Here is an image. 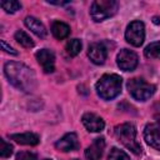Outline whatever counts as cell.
I'll use <instances>...</instances> for the list:
<instances>
[{
    "label": "cell",
    "instance_id": "cell-16",
    "mask_svg": "<svg viewBox=\"0 0 160 160\" xmlns=\"http://www.w3.org/2000/svg\"><path fill=\"white\" fill-rule=\"evenodd\" d=\"M51 32L56 39L61 40V39L68 38V35L70 34V28L68 24L62 21H54L51 25Z\"/></svg>",
    "mask_w": 160,
    "mask_h": 160
},
{
    "label": "cell",
    "instance_id": "cell-7",
    "mask_svg": "<svg viewBox=\"0 0 160 160\" xmlns=\"http://www.w3.org/2000/svg\"><path fill=\"white\" fill-rule=\"evenodd\" d=\"M138 60H139L138 55L132 50H129V49L120 50V52L118 54V58H116L118 66L124 71L134 70L138 65Z\"/></svg>",
    "mask_w": 160,
    "mask_h": 160
},
{
    "label": "cell",
    "instance_id": "cell-6",
    "mask_svg": "<svg viewBox=\"0 0 160 160\" xmlns=\"http://www.w3.org/2000/svg\"><path fill=\"white\" fill-rule=\"evenodd\" d=\"M125 39L132 46H140L145 39V26L140 20L130 22L125 31Z\"/></svg>",
    "mask_w": 160,
    "mask_h": 160
},
{
    "label": "cell",
    "instance_id": "cell-11",
    "mask_svg": "<svg viewBox=\"0 0 160 160\" xmlns=\"http://www.w3.org/2000/svg\"><path fill=\"white\" fill-rule=\"evenodd\" d=\"M81 121H82L84 126L91 132H99V131L104 130V128H105L104 120L100 116H98L96 114H92V112L84 114L82 118H81Z\"/></svg>",
    "mask_w": 160,
    "mask_h": 160
},
{
    "label": "cell",
    "instance_id": "cell-13",
    "mask_svg": "<svg viewBox=\"0 0 160 160\" xmlns=\"http://www.w3.org/2000/svg\"><path fill=\"white\" fill-rule=\"evenodd\" d=\"M105 149V140L102 138H96L90 146L85 150V158L86 160H99L104 152Z\"/></svg>",
    "mask_w": 160,
    "mask_h": 160
},
{
    "label": "cell",
    "instance_id": "cell-3",
    "mask_svg": "<svg viewBox=\"0 0 160 160\" xmlns=\"http://www.w3.org/2000/svg\"><path fill=\"white\" fill-rule=\"evenodd\" d=\"M115 136L116 139L130 151H132L135 155L141 154V146L136 141V129L132 124L125 122L121 125H118L115 128Z\"/></svg>",
    "mask_w": 160,
    "mask_h": 160
},
{
    "label": "cell",
    "instance_id": "cell-27",
    "mask_svg": "<svg viewBox=\"0 0 160 160\" xmlns=\"http://www.w3.org/2000/svg\"><path fill=\"white\" fill-rule=\"evenodd\" d=\"M71 160H78V159H71Z\"/></svg>",
    "mask_w": 160,
    "mask_h": 160
},
{
    "label": "cell",
    "instance_id": "cell-24",
    "mask_svg": "<svg viewBox=\"0 0 160 160\" xmlns=\"http://www.w3.org/2000/svg\"><path fill=\"white\" fill-rule=\"evenodd\" d=\"M1 46H2V50L4 51H6V52H9V54H12V55H16L18 52L11 48V46H9L4 40H1Z\"/></svg>",
    "mask_w": 160,
    "mask_h": 160
},
{
    "label": "cell",
    "instance_id": "cell-4",
    "mask_svg": "<svg viewBox=\"0 0 160 160\" xmlns=\"http://www.w3.org/2000/svg\"><path fill=\"white\" fill-rule=\"evenodd\" d=\"M118 6L119 5L115 0H95L90 8V15L94 21L99 22L115 15Z\"/></svg>",
    "mask_w": 160,
    "mask_h": 160
},
{
    "label": "cell",
    "instance_id": "cell-17",
    "mask_svg": "<svg viewBox=\"0 0 160 160\" xmlns=\"http://www.w3.org/2000/svg\"><path fill=\"white\" fill-rule=\"evenodd\" d=\"M15 40H16L21 46H24V48H26V49H30V48L34 46L32 39H31L25 31H22V30H19V31L15 32Z\"/></svg>",
    "mask_w": 160,
    "mask_h": 160
},
{
    "label": "cell",
    "instance_id": "cell-25",
    "mask_svg": "<svg viewBox=\"0 0 160 160\" xmlns=\"http://www.w3.org/2000/svg\"><path fill=\"white\" fill-rule=\"evenodd\" d=\"M48 2H49V4H55V5H65V4H68L69 1H51V0H49Z\"/></svg>",
    "mask_w": 160,
    "mask_h": 160
},
{
    "label": "cell",
    "instance_id": "cell-20",
    "mask_svg": "<svg viewBox=\"0 0 160 160\" xmlns=\"http://www.w3.org/2000/svg\"><path fill=\"white\" fill-rule=\"evenodd\" d=\"M1 8L6 12L12 14V12L18 11L21 8V4L19 1H16V0H4V1H1Z\"/></svg>",
    "mask_w": 160,
    "mask_h": 160
},
{
    "label": "cell",
    "instance_id": "cell-5",
    "mask_svg": "<svg viewBox=\"0 0 160 160\" xmlns=\"http://www.w3.org/2000/svg\"><path fill=\"white\" fill-rule=\"evenodd\" d=\"M128 90L135 100L145 101L155 92V85L146 82L141 78H134L128 81Z\"/></svg>",
    "mask_w": 160,
    "mask_h": 160
},
{
    "label": "cell",
    "instance_id": "cell-26",
    "mask_svg": "<svg viewBox=\"0 0 160 160\" xmlns=\"http://www.w3.org/2000/svg\"><path fill=\"white\" fill-rule=\"evenodd\" d=\"M154 22H155V24H160V21H159V18H156V16H155V18H154Z\"/></svg>",
    "mask_w": 160,
    "mask_h": 160
},
{
    "label": "cell",
    "instance_id": "cell-21",
    "mask_svg": "<svg viewBox=\"0 0 160 160\" xmlns=\"http://www.w3.org/2000/svg\"><path fill=\"white\" fill-rule=\"evenodd\" d=\"M108 160H130V158L122 150H120L118 148H112L109 152Z\"/></svg>",
    "mask_w": 160,
    "mask_h": 160
},
{
    "label": "cell",
    "instance_id": "cell-15",
    "mask_svg": "<svg viewBox=\"0 0 160 160\" xmlns=\"http://www.w3.org/2000/svg\"><path fill=\"white\" fill-rule=\"evenodd\" d=\"M25 25L28 29H30L39 38H44L46 35V29H45L44 24L34 16H26L25 18Z\"/></svg>",
    "mask_w": 160,
    "mask_h": 160
},
{
    "label": "cell",
    "instance_id": "cell-2",
    "mask_svg": "<svg viewBox=\"0 0 160 160\" xmlns=\"http://www.w3.org/2000/svg\"><path fill=\"white\" fill-rule=\"evenodd\" d=\"M122 80L116 74H105L96 82V92L104 100H111L121 91Z\"/></svg>",
    "mask_w": 160,
    "mask_h": 160
},
{
    "label": "cell",
    "instance_id": "cell-8",
    "mask_svg": "<svg viewBox=\"0 0 160 160\" xmlns=\"http://www.w3.org/2000/svg\"><path fill=\"white\" fill-rule=\"evenodd\" d=\"M36 60L45 72H52L55 70V55L49 49H41L36 52Z\"/></svg>",
    "mask_w": 160,
    "mask_h": 160
},
{
    "label": "cell",
    "instance_id": "cell-23",
    "mask_svg": "<svg viewBox=\"0 0 160 160\" xmlns=\"http://www.w3.org/2000/svg\"><path fill=\"white\" fill-rule=\"evenodd\" d=\"M16 160H36V155L30 151H21L16 155Z\"/></svg>",
    "mask_w": 160,
    "mask_h": 160
},
{
    "label": "cell",
    "instance_id": "cell-1",
    "mask_svg": "<svg viewBox=\"0 0 160 160\" xmlns=\"http://www.w3.org/2000/svg\"><path fill=\"white\" fill-rule=\"evenodd\" d=\"M5 75L8 80L19 90L31 91L35 86V74L30 68L22 62L8 61L4 66Z\"/></svg>",
    "mask_w": 160,
    "mask_h": 160
},
{
    "label": "cell",
    "instance_id": "cell-19",
    "mask_svg": "<svg viewBox=\"0 0 160 160\" xmlns=\"http://www.w3.org/2000/svg\"><path fill=\"white\" fill-rule=\"evenodd\" d=\"M81 50V41L79 39H71L66 44V51L70 56H76Z\"/></svg>",
    "mask_w": 160,
    "mask_h": 160
},
{
    "label": "cell",
    "instance_id": "cell-9",
    "mask_svg": "<svg viewBox=\"0 0 160 160\" xmlns=\"http://www.w3.org/2000/svg\"><path fill=\"white\" fill-rule=\"evenodd\" d=\"M144 139L151 148L160 150V126L158 124H148L144 130Z\"/></svg>",
    "mask_w": 160,
    "mask_h": 160
},
{
    "label": "cell",
    "instance_id": "cell-14",
    "mask_svg": "<svg viewBox=\"0 0 160 160\" xmlns=\"http://www.w3.org/2000/svg\"><path fill=\"white\" fill-rule=\"evenodd\" d=\"M10 139L21 144V145H38L40 141V138L38 134L34 132H21V134H11Z\"/></svg>",
    "mask_w": 160,
    "mask_h": 160
},
{
    "label": "cell",
    "instance_id": "cell-12",
    "mask_svg": "<svg viewBox=\"0 0 160 160\" xmlns=\"http://www.w3.org/2000/svg\"><path fill=\"white\" fill-rule=\"evenodd\" d=\"M56 149H59L60 151H72L76 150L79 148V141H78V136L75 132H69L65 134L60 140L56 141L55 144Z\"/></svg>",
    "mask_w": 160,
    "mask_h": 160
},
{
    "label": "cell",
    "instance_id": "cell-28",
    "mask_svg": "<svg viewBox=\"0 0 160 160\" xmlns=\"http://www.w3.org/2000/svg\"><path fill=\"white\" fill-rule=\"evenodd\" d=\"M45 160H50V159H45Z\"/></svg>",
    "mask_w": 160,
    "mask_h": 160
},
{
    "label": "cell",
    "instance_id": "cell-10",
    "mask_svg": "<svg viewBox=\"0 0 160 160\" xmlns=\"http://www.w3.org/2000/svg\"><path fill=\"white\" fill-rule=\"evenodd\" d=\"M88 55L90 58V60L96 64V65H101L105 62L106 60V56H108V50L105 48L104 44L101 42H94L89 46V50H88Z\"/></svg>",
    "mask_w": 160,
    "mask_h": 160
},
{
    "label": "cell",
    "instance_id": "cell-18",
    "mask_svg": "<svg viewBox=\"0 0 160 160\" xmlns=\"http://www.w3.org/2000/svg\"><path fill=\"white\" fill-rule=\"evenodd\" d=\"M145 56L149 59H160V41H154L149 44L145 50Z\"/></svg>",
    "mask_w": 160,
    "mask_h": 160
},
{
    "label": "cell",
    "instance_id": "cell-22",
    "mask_svg": "<svg viewBox=\"0 0 160 160\" xmlns=\"http://www.w3.org/2000/svg\"><path fill=\"white\" fill-rule=\"evenodd\" d=\"M12 154V145L6 142L4 139L0 140V155L1 158H9Z\"/></svg>",
    "mask_w": 160,
    "mask_h": 160
}]
</instances>
